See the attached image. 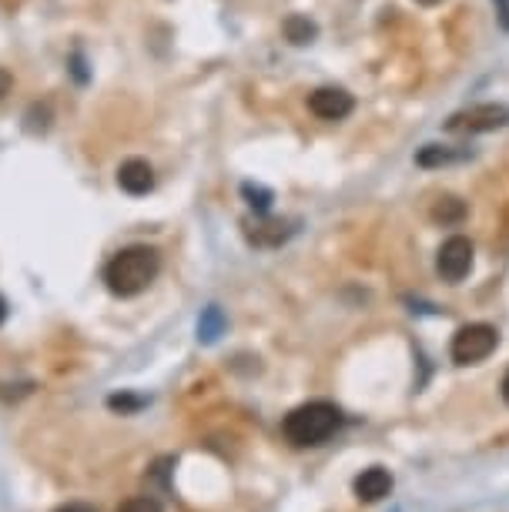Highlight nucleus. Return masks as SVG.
Wrapping results in <instances>:
<instances>
[{"mask_svg": "<svg viewBox=\"0 0 509 512\" xmlns=\"http://www.w3.org/2000/svg\"><path fill=\"white\" fill-rule=\"evenodd\" d=\"M499 345V332L493 325L476 322V325H463L453 335V345H449V355H453L456 365H476L489 359Z\"/></svg>", "mask_w": 509, "mask_h": 512, "instance_id": "obj_3", "label": "nucleus"}, {"mask_svg": "<svg viewBox=\"0 0 509 512\" xmlns=\"http://www.w3.org/2000/svg\"><path fill=\"white\" fill-rule=\"evenodd\" d=\"M242 198L255 208V215H268V211H272V201H275L272 191L262 188V185H252V181H245L242 185Z\"/></svg>", "mask_w": 509, "mask_h": 512, "instance_id": "obj_15", "label": "nucleus"}, {"mask_svg": "<svg viewBox=\"0 0 509 512\" xmlns=\"http://www.w3.org/2000/svg\"><path fill=\"white\" fill-rule=\"evenodd\" d=\"M118 188L128 191L131 198H141L148 191H155V168L144 158H128L118 168Z\"/></svg>", "mask_w": 509, "mask_h": 512, "instance_id": "obj_7", "label": "nucleus"}, {"mask_svg": "<svg viewBox=\"0 0 509 512\" xmlns=\"http://www.w3.org/2000/svg\"><path fill=\"white\" fill-rule=\"evenodd\" d=\"M473 158V151L469 148H449V144H426V148H419L416 154V164L419 168H446V164H459Z\"/></svg>", "mask_w": 509, "mask_h": 512, "instance_id": "obj_9", "label": "nucleus"}, {"mask_svg": "<svg viewBox=\"0 0 509 512\" xmlns=\"http://www.w3.org/2000/svg\"><path fill=\"white\" fill-rule=\"evenodd\" d=\"M432 218L443 221V225H459V221L466 218V205H463L459 198L446 195V198H439V201H436V208H432Z\"/></svg>", "mask_w": 509, "mask_h": 512, "instance_id": "obj_13", "label": "nucleus"}, {"mask_svg": "<svg viewBox=\"0 0 509 512\" xmlns=\"http://www.w3.org/2000/svg\"><path fill=\"white\" fill-rule=\"evenodd\" d=\"M295 221H262V225L248 228V241L262 248H278L282 241H288L295 235Z\"/></svg>", "mask_w": 509, "mask_h": 512, "instance_id": "obj_10", "label": "nucleus"}, {"mask_svg": "<svg viewBox=\"0 0 509 512\" xmlns=\"http://www.w3.org/2000/svg\"><path fill=\"white\" fill-rule=\"evenodd\" d=\"M71 64H74V74H78V81H88V74H84V61H81V54H74V57H71Z\"/></svg>", "mask_w": 509, "mask_h": 512, "instance_id": "obj_20", "label": "nucleus"}, {"mask_svg": "<svg viewBox=\"0 0 509 512\" xmlns=\"http://www.w3.org/2000/svg\"><path fill=\"white\" fill-rule=\"evenodd\" d=\"M352 108H355L352 94L342 91V88H319V91L309 94V111L315 114V118H322V121L349 118Z\"/></svg>", "mask_w": 509, "mask_h": 512, "instance_id": "obj_6", "label": "nucleus"}, {"mask_svg": "<svg viewBox=\"0 0 509 512\" xmlns=\"http://www.w3.org/2000/svg\"><path fill=\"white\" fill-rule=\"evenodd\" d=\"M4 318H7V302L0 298V325H4Z\"/></svg>", "mask_w": 509, "mask_h": 512, "instance_id": "obj_22", "label": "nucleus"}, {"mask_svg": "<svg viewBox=\"0 0 509 512\" xmlns=\"http://www.w3.org/2000/svg\"><path fill=\"white\" fill-rule=\"evenodd\" d=\"M148 402H151L148 395H134V392H114V395H108V409L111 412H121V415L141 412Z\"/></svg>", "mask_w": 509, "mask_h": 512, "instance_id": "obj_14", "label": "nucleus"}, {"mask_svg": "<svg viewBox=\"0 0 509 512\" xmlns=\"http://www.w3.org/2000/svg\"><path fill=\"white\" fill-rule=\"evenodd\" d=\"M503 399L509 402V372L503 375Z\"/></svg>", "mask_w": 509, "mask_h": 512, "instance_id": "obj_21", "label": "nucleus"}, {"mask_svg": "<svg viewBox=\"0 0 509 512\" xmlns=\"http://www.w3.org/2000/svg\"><path fill=\"white\" fill-rule=\"evenodd\" d=\"M416 4H422V7H436L439 0H416Z\"/></svg>", "mask_w": 509, "mask_h": 512, "instance_id": "obj_23", "label": "nucleus"}, {"mask_svg": "<svg viewBox=\"0 0 509 512\" xmlns=\"http://www.w3.org/2000/svg\"><path fill=\"white\" fill-rule=\"evenodd\" d=\"M161 272V255L158 248L151 245H128L121 251H114L108 258V265H104V285H108L111 295L118 298H134L141 292H148L151 282L158 278Z\"/></svg>", "mask_w": 509, "mask_h": 512, "instance_id": "obj_1", "label": "nucleus"}, {"mask_svg": "<svg viewBox=\"0 0 509 512\" xmlns=\"http://www.w3.org/2000/svg\"><path fill=\"white\" fill-rule=\"evenodd\" d=\"M473 241L463 238V235H453V238H446L443 241V248H439V255H436V272L443 282L449 285H459L463 278L473 272Z\"/></svg>", "mask_w": 509, "mask_h": 512, "instance_id": "obj_5", "label": "nucleus"}, {"mask_svg": "<svg viewBox=\"0 0 509 512\" xmlns=\"http://www.w3.org/2000/svg\"><path fill=\"white\" fill-rule=\"evenodd\" d=\"M396 512H399V509H396Z\"/></svg>", "mask_w": 509, "mask_h": 512, "instance_id": "obj_24", "label": "nucleus"}, {"mask_svg": "<svg viewBox=\"0 0 509 512\" xmlns=\"http://www.w3.org/2000/svg\"><path fill=\"white\" fill-rule=\"evenodd\" d=\"M496 11H499V21L509 31V0H496Z\"/></svg>", "mask_w": 509, "mask_h": 512, "instance_id": "obj_19", "label": "nucleus"}, {"mask_svg": "<svg viewBox=\"0 0 509 512\" xmlns=\"http://www.w3.org/2000/svg\"><path fill=\"white\" fill-rule=\"evenodd\" d=\"M225 328H228L225 312L218 305H208L205 312H201V318H198V342L201 345H215L218 338L225 335Z\"/></svg>", "mask_w": 509, "mask_h": 512, "instance_id": "obj_11", "label": "nucleus"}, {"mask_svg": "<svg viewBox=\"0 0 509 512\" xmlns=\"http://www.w3.org/2000/svg\"><path fill=\"white\" fill-rule=\"evenodd\" d=\"M352 489H355V496H359L362 502H379V499H386L392 492V476L382 466L362 469L359 476H355Z\"/></svg>", "mask_w": 509, "mask_h": 512, "instance_id": "obj_8", "label": "nucleus"}, {"mask_svg": "<svg viewBox=\"0 0 509 512\" xmlns=\"http://www.w3.org/2000/svg\"><path fill=\"white\" fill-rule=\"evenodd\" d=\"M11 88H14V77L4 71V67H0V101L7 98V94H11Z\"/></svg>", "mask_w": 509, "mask_h": 512, "instance_id": "obj_18", "label": "nucleus"}, {"mask_svg": "<svg viewBox=\"0 0 509 512\" xmlns=\"http://www.w3.org/2000/svg\"><path fill=\"white\" fill-rule=\"evenodd\" d=\"M118 512H165V509H161V502L151 496H134V499H124Z\"/></svg>", "mask_w": 509, "mask_h": 512, "instance_id": "obj_16", "label": "nucleus"}, {"mask_svg": "<svg viewBox=\"0 0 509 512\" xmlns=\"http://www.w3.org/2000/svg\"><path fill=\"white\" fill-rule=\"evenodd\" d=\"M54 512H98L91 506V502H64V506H57Z\"/></svg>", "mask_w": 509, "mask_h": 512, "instance_id": "obj_17", "label": "nucleus"}, {"mask_svg": "<svg viewBox=\"0 0 509 512\" xmlns=\"http://www.w3.org/2000/svg\"><path fill=\"white\" fill-rule=\"evenodd\" d=\"M509 124V108L506 104H473L466 111H456L453 118L446 121V131L453 134H489V131H499Z\"/></svg>", "mask_w": 509, "mask_h": 512, "instance_id": "obj_4", "label": "nucleus"}, {"mask_svg": "<svg viewBox=\"0 0 509 512\" xmlns=\"http://www.w3.org/2000/svg\"><path fill=\"white\" fill-rule=\"evenodd\" d=\"M282 31H285V41H292L295 47H305V44H312L315 37H319V27H315L309 17H302V14L285 17Z\"/></svg>", "mask_w": 509, "mask_h": 512, "instance_id": "obj_12", "label": "nucleus"}, {"mask_svg": "<svg viewBox=\"0 0 509 512\" xmlns=\"http://www.w3.org/2000/svg\"><path fill=\"white\" fill-rule=\"evenodd\" d=\"M339 429H342V409L325 399L305 402L282 419V436L292 442L295 449L322 446V442H329Z\"/></svg>", "mask_w": 509, "mask_h": 512, "instance_id": "obj_2", "label": "nucleus"}]
</instances>
